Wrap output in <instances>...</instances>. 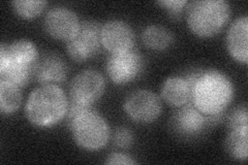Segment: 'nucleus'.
<instances>
[{
    "label": "nucleus",
    "mask_w": 248,
    "mask_h": 165,
    "mask_svg": "<svg viewBox=\"0 0 248 165\" xmlns=\"http://www.w3.org/2000/svg\"><path fill=\"white\" fill-rule=\"evenodd\" d=\"M235 97L231 77L218 69H202L192 86V105L206 117H217L226 111Z\"/></svg>",
    "instance_id": "obj_1"
},
{
    "label": "nucleus",
    "mask_w": 248,
    "mask_h": 165,
    "mask_svg": "<svg viewBox=\"0 0 248 165\" xmlns=\"http://www.w3.org/2000/svg\"><path fill=\"white\" fill-rule=\"evenodd\" d=\"M69 101L58 85H42L26 100V119L38 128H51L64 119Z\"/></svg>",
    "instance_id": "obj_2"
},
{
    "label": "nucleus",
    "mask_w": 248,
    "mask_h": 165,
    "mask_svg": "<svg viewBox=\"0 0 248 165\" xmlns=\"http://www.w3.org/2000/svg\"><path fill=\"white\" fill-rule=\"evenodd\" d=\"M231 15L226 0H195L186 6V23L193 34L211 37L219 33Z\"/></svg>",
    "instance_id": "obj_3"
},
{
    "label": "nucleus",
    "mask_w": 248,
    "mask_h": 165,
    "mask_svg": "<svg viewBox=\"0 0 248 165\" xmlns=\"http://www.w3.org/2000/svg\"><path fill=\"white\" fill-rule=\"evenodd\" d=\"M76 144L88 152L107 146L111 137L110 125L98 112L88 107L68 122Z\"/></svg>",
    "instance_id": "obj_4"
},
{
    "label": "nucleus",
    "mask_w": 248,
    "mask_h": 165,
    "mask_svg": "<svg viewBox=\"0 0 248 165\" xmlns=\"http://www.w3.org/2000/svg\"><path fill=\"white\" fill-rule=\"evenodd\" d=\"M100 26L94 21H84L74 37L66 42V52L77 62L93 58L102 46Z\"/></svg>",
    "instance_id": "obj_5"
},
{
    "label": "nucleus",
    "mask_w": 248,
    "mask_h": 165,
    "mask_svg": "<svg viewBox=\"0 0 248 165\" xmlns=\"http://www.w3.org/2000/svg\"><path fill=\"white\" fill-rule=\"evenodd\" d=\"M106 90L104 75L94 69H85L78 74L69 84L71 101L91 107L103 96Z\"/></svg>",
    "instance_id": "obj_6"
},
{
    "label": "nucleus",
    "mask_w": 248,
    "mask_h": 165,
    "mask_svg": "<svg viewBox=\"0 0 248 165\" xmlns=\"http://www.w3.org/2000/svg\"><path fill=\"white\" fill-rule=\"evenodd\" d=\"M123 108L133 121L148 124L158 119L162 112V105L156 93L147 89H140L126 97Z\"/></svg>",
    "instance_id": "obj_7"
},
{
    "label": "nucleus",
    "mask_w": 248,
    "mask_h": 165,
    "mask_svg": "<svg viewBox=\"0 0 248 165\" xmlns=\"http://www.w3.org/2000/svg\"><path fill=\"white\" fill-rule=\"evenodd\" d=\"M40 54L33 42L27 38L16 39L10 45H0V72L5 68L33 70Z\"/></svg>",
    "instance_id": "obj_8"
},
{
    "label": "nucleus",
    "mask_w": 248,
    "mask_h": 165,
    "mask_svg": "<svg viewBox=\"0 0 248 165\" xmlns=\"http://www.w3.org/2000/svg\"><path fill=\"white\" fill-rule=\"evenodd\" d=\"M145 62L137 51L111 54L106 64V72L110 80L116 85H126L135 81L141 75Z\"/></svg>",
    "instance_id": "obj_9"
},
{
    "label": "nucleus",
    "mask_w": 248,
    "mask_h": 165,
    "mask_svg": "<svg viewBox=\"0 0 248 165\" xmlns=\"http://www.w3.org/2000/svg\"><path fill=\"white\" fill-rule=\"evenodd\" d=\"M102 45L111 54L124 53L134 50L136 33L127 22L110 20L100 27Z\"/></svg>",
    "instance_id": "obj_10"
},
{
    "label": "nucleus",
    "mask_w": 248,
    "mask_h": 165,
    "mask_svg": "<svg viewBox=\"0 0 248 165\" xmlns=\"http://www.w3.org/2000/svg\"><path fill=\"white\" fill-rule=\"evenodd\" d=\"M81 25L78 15L64 6L52 7L45 15L44 26L51 37L67 42L76 35Z\"/></svg>",
    "instance_id": "obj_11"
},
{
    "label": "nucleus",
    "mask_w": 248,
    "mask_h": 165,
    "mask_svg": "<svg viewBox=\"0 0 248 165\" xmlns=\"http://www.w3.org/2000/svg\"><path fill=\"white\" fill-rule=\"evenodd\" d=\"M207 125V117L192 105H185L173 115L170 126L173 131L185 138L198 136Z\"/></svg>",
    "instance_id": "obj_12"
},
{
    "label": "nucleus",
    "mask_w": 248,
    "mask_h": 165,
    "mask_svg": "<svg viewBox=\"0 0 248 165\" xmlns=\"http://www.w3.org/2000/svg\"><path fill=\"white\" fill-rule=\"evenodd\" d=\"M230 56L239 63L248 62V17L241 15L232 21L226 38Z\"/></svg>",
    "instance_id": "obj_13"
},
{
    "label": "nucleus",
    "mask_w": 248,
    "mask_h": 165,
    "mask_svg": "<svg viewBox=\"0 0 248 165\" xmlns=\"http://www.w3.org/2000/svg\"><path fill=\"white\" fill-rule=\"evenodd\" d=\"M67 65L56 54H48L38 60L34 69L35 80L41 85H58L64 82Z\"/></svg>",
    "instance_id": "obj_14"
},
{
    "label": "nucleus",
    "mask_w": 248,
    "mask_h": 165,
    "mask_svg": "<svg viewBox=\"0 0 248 165\" xmlns=\"http://www.w3.org/2000/svg\"><path fill=\"white\" fill-rule=\"evenodd\" d=\"M191 86L184 76H170L161 86V97L168 105L181 107L191 100Z\"/></svg>",
    "instance_id": "obj_15"
},
{
    "label": "nucleus",
    "mask_w": 248,
    "mask_h": 165,
    "mask_svg": "<svg viewBox=\"0 0 248 165\" xmlns=\"http://www.w3.org/2000/svg\"><path fill=\"white\" fill-rule=\"evenodd\" d=\"M142 41L152 51H165L174 42L173 32L165 26L152 24L147 26L142 34Z\"/></svg>",
    "instance_id": "obj_16"
},
{
    "label": "nucleus",
    "mask_w": 248,
    "mask_h": 165,
    "mask_svg": "<svg viewBox=\"0 0 248 165\" xmlns=\"http://www.w3.org/2000/svg\"><path fill=\"white\" fill-rule=\"evenodd\" d=\"M224 147L232 159L246 161L248 156V126L230 129Z\"/></svg>",
    "instance_id": "obj_17"
},
{
    "label": "nucleus",
    "mask_w": 248,
    "mask_h": 165,
    "mask_svg": "<svg viewBox=\"0 0 248 165\" xmlns=\"http://www.w3.org/2000/svg\"><path fill=\"white\" fill-rule=\"evenodd\" d=\"M22 105L20 87L10 82L0 81V111L10 115L17 112Z\"/></svg>",
    "instance_id": "obj_18"
},
{
    "label": "nucleus",
    "mask_w": 248,
    "mask_h": 165,
    "mask_svg": "<svg viewBox=\"0 0 248 165\" xmlns=\"http://www.w3.org/2000/svg\"><path fill=\"white\" fill-rule=\"evenodd\" d=\"M46 5L48 2L45 0H14L12 1L14 12L25 20L36 18L44 12Z\"/></svg>",
    "instance_id": "obj_19"
},
{
    "label": "nucleus",
    "mask_w": 248,
    "mask_h": 165,
    "mask_svg": "<svg viewBox=\"0 0 248 165\" xmlns=\"http://www.w3.org/2000/svg\"><path fill=\"white\" fill-rule=\"evenodd\" d=\"M229 129L248 126V113L246 105L237 106L232 111L228 118Z\"/></svg>",
    "instance_id": "obj_20"
},
{
    "label": "nucleus",
    "mask_w": 248,
    "mask_h": 165,
    "mask_svg": "<svg viewBox=\"0 0 248 165\" xmlns=\"http://www.w3.org/2000/svg\"><path fill=\"white\" fill-rule=\"evenodd\" d=\"M135 140L134 133L126 127H118L113 135V143L120 149H128Z\"/></svg>",
    "instance_id": "obj_21"
},
{
    "label": "nucleus",
    "mask_w": 248,
    "mask_h": 165,
    "mask_svg": "<svg viewBox=\"0 0 248 165\" xmlns=\"http://www.w3.org/2000/svg\"><path fill=\"white\" fill-rule=\"evenodd\" d=\"M157 4L165 9L170 15L176 17V15H180L183 10L186 9L188 1L186 0H161V1H157Z\"/></svg>",
    "instance_id": "obj_22"
},
{
    "label": "nucleus",
    "mask_w": 248,
    "mask_h": 165,
    "mask_svg": "<svg viewBox=\"0 0 248 165\" xmlns=\"http://www.w3.org/2000/svg\"><path fill=\"white\" fill-rule=\"evenodd\" d=\"M105 163L108 165H133L137 164L138 162L133 158V157L125 153L115 152L107 157Z\"/></svg>",
    "instance_id": "obj_23"
}]
</instances>
